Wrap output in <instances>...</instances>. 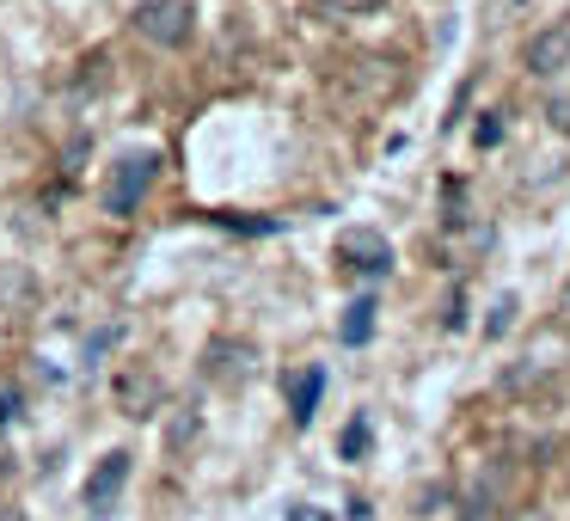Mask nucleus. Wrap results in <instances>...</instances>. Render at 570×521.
Masks as SVG:
<instances>
[{
    "mask_svg": "<svg viewBox=\"0 0 570 521\" xmlns=\"http://www.w3.org/2000/svg\"><path fill=\"white\" fill-rule=\"evenodd\" d=\"M515 466L509 460H479V466L466 472V484H460V515L479 521V515H503L509 503H515Z\"/></svg>",
    "mask_w": 570,
    "mask_h": 521,
    "instance_id": "1",
    "label": "nucleus"
},
{
    "mask_svg": "<svg viewBox=\"0 0 570 521\" xmlns=\"http://www.w3.org/2000/svg\"><path fill=\"white\" fill-rule=\"evenodd\" d=\"M141 43H160V50H185L190 31H197V7L190 0H141L136 13H129Z\"/></svg>",
    "mask_w": 570,
    "mask_h": 521,
    "instance_id": "2",
    "label": "nucleus"
},
{
    "mask_svg": "<svg viewBox=\"0 0 570 521\" xmlns=\"http://www.w3.org/2000/svg\"><path fill=\"white\" fill-rule=\"evenodd\" d=\"M154 173H160V160L154 154H124V160L111 166V178H105V209L111 215H136L141 197H148Z\"/></svg>",
    "mask_w": 570,
    "mask_h": 521,
    "instance_id": "3",
    "label": "nucleus"
},
{
    "mask_svg": "<svg viewBox=\"0 0 570 521\" xmlns=\"http://www.w3.org/2000/svg\"><path fill=\"white\" fill-rule=\"evenodd\" d=\"M337 264L356 271V276H386L393 271V246H386L374 227H344V234H337Z\"/></svg>",
    "mask_w": 570,
    "mask_h": 521,
    "instance_id": "4",
    "label": "nucleus"
},
{
    "mask_svg": "<svg viewBox=\"0 0 570 521\" xmlns=\"http://www.w3.org/2000/svg\"><path fill=\"white\" fill-rule=\"evenodd\" d=\"M570 68V26H546L528 38V75L533 80H558Z\"/></svg>",
    "mask_w": 570,
    "mask_h": 521,
    "instance_id": "5",
    "label": "nucleus"
},
{
    "mask_svg": "<svg viewBox=\"0 0 570 521\" xmlns=\"http://www.w3.org/2000/svg\"><path fill=\"white\" fill-rule=\"evenodd\" d=\"M124 484H129V454L117 448V454H105L99 466H92V479H87V509H92V515H111L117 497H124Z\"/></svg>",
    "mask_w": 570,
    "mask_h": 521,
    "instance_id": "6",
    "label": "nucleus"
},
{
    "mask_svg": "<svg viewBox=\"0 0 570 521\" xmlns=\"http://www.w3.org/2000/svg\"><path fill=\"white\" fill-rule=\"evenodd\" d=\"M374 313H381V307H374V295H356V301L344 307V325H337V337H344L350 350L368 344V337H374Z\"/></svg>",
    "mask_w": 570,
    "mask_h": 521,
    "instance_id": "7",
    "label": "nucleus"
},
{
    "mask_svg": "<svg viewBox=\"0 0 570 521\" xmlns=\"http://www.w3.org/2000/svg\"><path fill=\"white\" fill-rule=\"evenodd\" d=\"M320 386H325L320 368H307V374H295V381H288V411H295V423L313 417V405H320Z\"/></svg>",
    "mask_w": 570,
    "mask_h": 521,
    "instance_id": "8",
    "label": "nucleus"
},
{
    "mask_svg": "<svg viewBox=\"0 0 570 521\" xmlns=\"http://www.w3.org/2000/svg\"><path fill=\"white\" fill-rule=\"evenodd\" d=\"M515 313H521V301H515V295H503V301L491 307V320H484V337H503L509 325H515Z\"/></svg>",
    "mask_w": 570,
    "mask_h": 521,
    "instance_id": "9",
    "label": "nucleus"
},
{
    "mask_svg": "<svg viewBox=\"0 0 570 521\" xmlns=\"http://www.w3.org/2000/svg\"><path fill=\"white\" fill-rule=\"evenodd\" d=\"M386 0H325V13H337V19H368V13H381Z\"/></svg>",
    "mask_w": 570,
    "mask_h": 521,
    "instance_id": "10",
    "label": "nucleus"
},
{
    "mask_svg": "<svg viewBox=\"0 0 570 521\" xmlns=\"http://www.w3.org/2000/svg\"><path fill=\"white\" fill-rule=\"evenodd\" d=\"M362 454H368V423H350V430H344V460H362Z\"/></svg>",
    "mask_w": 570,
    "mask_h": 521,
    "instance_id": "11",
    "label": "nucleus"
},
{
    "mask_svg": "<svg viewBox=\"0 0 570 521\" xmlns=\"http://www.w3.org/2000/svg\"><path fill=\"white\" fill-rule=\"evenodd\" d=\"M19 417V386H0V423Z\"/></svg>",
    "mask_w": 570,
    "mask_h": 521,
    "instance_id": "12",
    "label": "nucleus"
},
{
    "mask_svg": "<svg viewBox=\"0 0 570 521\" xmlns=\"http://www.w3.org/2000/svg\"><path fill=\"white\" fill-rule=\"evenodd\" d=\"M288 521H337V515H325V509H313V503H288Z\"/></svg>",
    "mask_w": 570,
    "mask_h": 521,
    "instance_id": "13",
    "label": "nucleus"
},
{
    "mask_svg": "<svg viewBox=\"0 0 570 521\" xmlns=\"http://www.w3.org/2000/svg\"><path fill=\"white\" fill-rule=\"evenodd\" d=\"M552 124H558V129H570V105H564V99L552 105Z\"/></svg>",
    "mask_w": 570,
    "mask_h": 521,
    "instance_id": "14",
    "label": "nucleus"
},
{
    "mask_svg": "<svg viewBox=\"0 0 570 521\" xmlns=\"http://www.w3.org/2000/svg\"><path fill=\"white\" fill-rule=\"evenodd\" d=\"M558 313H564V325H570V288H564V301H558Z\"/></svg>",
    "mask_w": 570,
    "mask_h": 521,
    "instance_id": "15",
    "label": "nucleus"
},
{
    "mask_svg": "<svg viewBox=\"0 0 570 521\" xmlns=\"http://www.w3.org/2000/svg\"><path fill=\"white\" fill-rule=\"evenodd\" d=\"M528 521H546V515H528Z\"/></svg>",
    "mask_w": 570,
    "mask_h": 521,
    "instance_id": "16",
    "label": "nucleus"
}]
</instances>
